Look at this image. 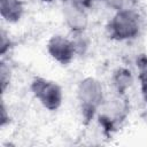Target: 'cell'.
Here are the masks:
<instances>
[{
	"label": "cell",
	"mask_w": 147,
	"mask_h": 147,
	"mask_svg": "<svg viewBox=\"0 0 147 147\" xmlns=\"http://www.w3.org/2000/svg\"><path fill=\"white\" fill-rule=\"evenodd\" d=\"M115 86L118 91V93H124L125 90H127L132 83V77L130 71L125 69H119L118 72L115 76Z\"/></svg>",
	"instance_id": "obj_7"
},
{
	"label": "cell",
	"mask_w": 147,
	"mask_h": 147,
	"mask_svg": "<svg viewBox=\"0 0 147 147\" xmlns=\"http://www.w3.org/2000/svg\"><path fill=\"white\" fill-rule=\"evenodd\" d=\"M41 1H44V2H49V1H52V0H41Z\"/></svg>",
	"instance_id": "obj_10"
},
{
	"label": "cell",
	"mask_w": 147,
	"mask_h": 147,
	"mask_svg": "<svg viewBox=\"0 0 147 147\" xmlns=\"http://www.w3.org/2000/svg\"><path fill=\"white\" fill-rule=\"evenodd\" d=\"M141 92H142L145 101L147 102V83H141Z\"/></svg>",
	"instance_id": "obj_9"
},
{
	"label": "cell",
	"mask_w": 147,
	"mask_h": 147,
	"mask_svg": "<svg viewBox=\"0 0 147 147\" xmlns=\"http://www.w3.org/2000/svg\"><path fill=\"white\" fill-rule=\"evenodd\" d=\"M102 85L94 78H86L80 82L78 87V100L86 119H91L96 109L102 105Z\"/></svg>",
	"instance_id": "obj_2"
},
{
	"label": "cell",
	"mask_w": 147,
	"mask_h": 147,
	"mask_svg": "<svg viewBox=\"0 0 147 147\" xmlns=\"http://www.w3.org/2000/svg\"><path fill=\"white\" fill-rule=\"evenodd\" d=\"M1 1V15L9 22H16L20 20L23 7L20 0H0Z\"/></svg>",
	"instance_id": "obj_6"
},
{
	"label": "cell",
	"mask_w": 147,
	"mask_h": 147,
	"mask_svg": "<svg viewBox=\"0 0 147 147\" xmlns=\"http://www.w3.org/2000/svg\"><path fill=\"white\" fill-rule=\"evenodd\" d=\"M76 45L74 41L62 37V36H53L47 42V52L48 54L59 63L65 65L69 64L76 53Z\"/></svg>",
	"instance_id": "obj_4"
},
{
	"label": "cell",
	"mask_w": 147,
	"mask_h": 147,
	"mask_svg": "<svg viewBox=\"0 0 147 147\" xmlns=\"http://www.w3.org/2000/svg\"><path fill=\"white\" fill-rule=\"evenodd\" d=\"M31 91L37 100L48 110H56L63 99L61 87L48 79L42 77H36L31 84Z\"/></svg>",
	"instance_id": "obj_3"
},
{
	"label": "cell",
	"mask_w": 147,
	"mask_h": 147,
	"mask_svg": "<svg viewBox=\"0 0 147 147\" xmlns=\"http://www.w3.org/2000/svg\"><path fill=\"white\" fill-rule=\"evenodd\" d=\"M139 79L140 83H147V56L139 60Z\"/></svg>",
	"instance_id": "obj_8"
},
{
	"label": "cell",
	"mask_w": 147,
	"mask_h": 147,
	"mask_svg": "<svg viewBox=\"0 0 147 147\" xmlns=\"http://www.w3.org/2000/svg\"><path fill=\"white\" fill-rule=\"evenodd\" d=\"M64 16H65V21L68 25L70 26V29H72L74 31L84 30L86 25V15L82 6L75 2H71L69 6L65 7Z\"/></svg>",
	"instance_id": "obj_5"
},
{
	"label": "cell",
	"mask_w": 147,
	"mask_h": 147,
	"mask_svg": "<svg viewBox=\"0 0 147 147\" xmlns=\"http://www.w3.org/2000/svg\"><path fill=\"white\" fill-rule=\"evenodd\" d=\"M109 37L116 40H129L138 36L140 30L138 14L129 8L119 9V11L110 20L108 24Z\"/></svg>",
	"instance_id": "obj_1"
}]
</instances>
